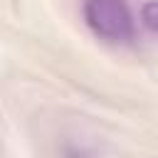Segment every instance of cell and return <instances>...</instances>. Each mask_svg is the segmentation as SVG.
<instances>
[{
	"mask_svg": "<svg viewBox=\"0 0 158 158\" xmlns=\"http://www.w3.org/2000/svg\"><path fill=\"white\" fill-rule=\"evenodd\" d=\"M84 20L104 40L128 42L133 37V17L126 0H84Z\"/></svg>",
	"mask_w": 158,
	"mask_h": 158,
	"instance_id": "1",
	"label": "cell"
},
{
	"mask_svg": "<svg viewBox=\"0 0 158 158\" xmlns=\"http://www.w3.org/2000/svg\"><path fill=\"white\" fill-rule=\"evenodd\" d=\"M141 22L153 35H158V0H148L141 5Z\"/></svg>",
	"mask_w": 158,
	"mask_h": 158,
	"instance_id": "2",
	"label": "cell"
}]
</instances>
